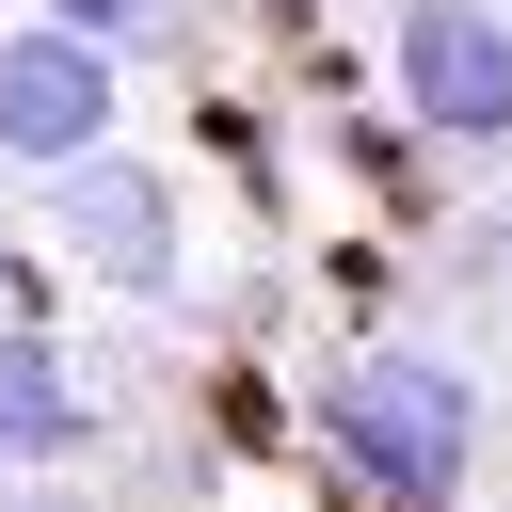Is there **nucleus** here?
I'll use <instances>...</instances> for the list:
<instances>
[{
	"label": "nucleus",
	"instance_id": "nucleus-1",
	"mask_svg": "<svg viewBox=\"0 0 512 512\" xmlns=\"http://www.w3.org/2000/svg\"><path fill=\"white\" fill-rule=\"evenodd\" d=\"M304 448L336 464L352 512H464L496 464V384L448 336H352L304 384Z\"/></svg>",
	"mask_w": 512,
	"mask_h": 512
},
{
	"label": "nucleus",
	"instance_id": "nucleus-2",
	"mask_svg": "<svg viewBox=\"0 0 512 512\" xmlns=\"http://www.w3.org/2000/svg\"><path fill=\"white\" fill-rule=\"evenodd\" d=\"M384 96L432 160H512V0H400Z\"/></svg>",
	"mask_w": 512,
	"mask_h": 512
},
{
	"label": "nucleus",
	"instance_id": "nucleus-3",
	"mask_svg": "<svg viewBox=\"0 0 512 512\" xmlns=\"http://www.w3.org/2000/svg\"><path fill=\"white\" fill-rule=\"evenodd\" d=\"M48 224H64V256H80L112 304H176V288H192V208H176L160 160H80V176H48Z\"/></svg>",
	"mask_w": 512,
	"mask_h": 512
},
{
	"label": "nucleus",
	"instance_id": "nucleus-4",
	"mask_svg": "<svg viewBox=\"0 0 512 512\" xmlns=\"http://www.w3.org/2000/svg\"><path fill=\"white\" fill-rule=\"evenodd\" d=\"M112 112H128V80H112L96 32H64V16H16L0 32V160L80 176V160H112Z\"/></svg>",
	"mask_w": 512,
	"mask_h": 512
},
{
	"label": "nucleus",
	"instance_id": "nucleus-5",
	"mask_svg": "<svg viewBox=\"0 0 512 512\" xmlns=\"http://www.w3.org/2000/svg\"><path fill=\"white\" fill-rule=\"evenodd\" d=\"M96 432H112L96 368H80V352H64L48 320H0V464H48V480H64V464H80Z\"/></svg>",
	"mask_w": 512,
	"mask_h": 512
},
{
	"label": "nucleus",
	"instance_id": "nucleus-6",
	"mask_svg": "<svg viewBox=\"0 0 512 512\" xmlns=\"http://www.w3.org/2000/svg\"><path fill=\"white\" fill-rule=\"evenodd\" d=\"M64 32H96V48H176V0H48Z\"/></svg>",
	"mask_w": 512,
	"mask_h": 512
},
{
	"label": "nucleus",
	"instance_id": "nucleus-7",
	"mask_svg": "<svg viewBox=\"0 0 512 512\" xmlns=\"http://www.w3.org/2000/svg\"><path fill=\"white\" fill-rule=\"evenodd\" d=\"M0 512H96V496H64L48 464H0Z\"/></svg>",
	"mask_w": 512,
	"mask_h": 512
},
{
	"label": "nucleus",
	"instance_id": "nucleus-8",
	"mask_svg": "<svg viewBox=\"0 0 512 512\" xmlns=\"http://www.w3.org/2000/svg\"><path fill=\"white\" fill-rule=\"evenodd\" d=\"M0 320H32V240H16V192H0Z\"/></svg>",
	"mask_w": 512,
	"mask_h": 512
},
{
	"label": "nucleus",
	"instance_id": "nucleus-9",
	"mask_svg": "<svg viewBox=\"0 0 512 512\" xmlns=\"http://www.w3.org/2000/svg\"><path fill=\"white\" fill-rule=\"evenodd\" d=\"M496 432H512V416H496Z\"/></svg>",
	"mask_w": 512,
	"mask_h": 512
}]
</instances>
